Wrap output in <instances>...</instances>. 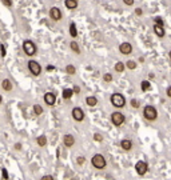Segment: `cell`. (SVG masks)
Returning <instances> with one entry per match:
<instances>
[{"instance_id": "1", "label": "cell", "mask_w": 171, "mask_h": 180, "mask_svg": "<svg viewBox=\"0 0 171 180\" xmlns=\"http://www.w3.org/2000/svg\"><path fill=\"white\" fill-rule=\"evenodd\" d=\"M91 164L96 170H104L107 166V160L102 153H95V155L91 157Z\"/></svg>"}, {"instance_id": "2", "label": "cell", "mask_w": 171, "mask_h": 180, "mask_svg": "<svg viewBox=\"0 0 171 180\" xmlns=\"http://www.w3.org/2000/svg\"><path fill=\"white\" fill-rule=\"evenodd\" d=\"M110 101H111V104L114 105L115 108H123L126 105V97L123 96L122 94H119V92L112 94L111 97H110Z\"/></svg>"}, {"instance_id": "3", "label": "cell", "mask_w": 171, "mask_h": 180, "mask_svg": "<svg viewBox=\"0 0 171 180\" xmlns=\"http://www.w3.org/2000/svg\"><path fill=\"white\" fill-rule=\"evenodd\" d=\"M143 116L148 122H154V120L158 119V111H156L154 105H146L143 109Z\"/></svg>"}, {"instance_id": "4", "label": "cell", "mask_w": 171, "mask_h": 180, "mask_svg": "<svg viewBox=\"0 0 171 180\" xmlns=\"http://www.w3.org/2000/svg\"><path fill=\"white\" fill-rule=\"evenodd\" d=\"M21 47H23V52L27 55V56H34V55L36 53V51H38L35 43L32 42V40H24Z\"/></svg>"}, {"instance_id": "5", "label": "cell", "mask_w": 171, "mask_h": 180, "mask_svg": "<svg viewBox=\"0 0 171 180\" xmlns=\"http://www.w3.org/2000/svg\"><path fill=\"white\" fill-rule=\"evenodd\" d=\"M125 120H126V117L125 115H123L122 112H112L111 113V123L114 124L115 127H121L123 123H125Z\"/></svg>"}, {"instance_id": "6", "label": "cell", "mask_w": 171, "mask_h": 180, "mask_svg": "<svg viewBox=\"0 0 171 180\" xmlns=\"http://www.w3.org/2000/svg\"><path fill=\"white\" fill-rule=\"evenodd\" d=\"M28 69H30V72L32 73L34 76H39L42 73V65L40 63H38L36 60H30L27 64Z\"/></svg>"}, {"instance_id": "7", "label": "cell", "mask_w": 171, "mask_h": 180, "mask_svg": "<svg viewBox=\"0 0 171 180\" xmlns=\"http://www.w3.org/2000/svg\"><path fill=\"white\" fill-rule=\"evenodd\" d=\"M135 171H136V174L139 175V176L146 175L147 171H148V164H147L144 160L136 161V164H135Z\"/></svg>"}, {"instance_id": "8", "label": "cell", "mask_w": 171, "mask_h": 180, "mask_svg": "<svg viewBox=\"0 0 171 180\" xmlns=\"http://www.w3.org/2000/svg\"><path fill=\"white\" fill-rule=\"evenodd\" d=\"M71 115H72V119H74L75 122H83V120H84V111H83L80 107H75L74 109H72Z\"/></svg>"}, {"instance_id": "9", "label": "cell", "mask_w": 171, "mask_h": 180, "mask_svg": "<svg viewBox=\"0 0 171 180\" xmlns=\"http://www.w3.org/2000/svg\"><path fill=\"white\" fill-rule=\"evenodd\" d=\"M43 100H44V103L48 105V107H52V105L56 103V95L54 92H46L44 96H43Z\"/></svg>"}, {"instance_id": "10", "label": "cell", "mask_w": 171, "mask_h": 180, "mask_svg": "<svg viewBox=\"0 0 171 180\" xmlns=\"http://www.w3.org/2000/svg\"><path fill=\"white\" fill-rule=\"evenodd\" d=\"M61 11H60V8L59 7H52V8L50 9V17L52 20H55V21H59V20H61Z\"/></svg>"}, {"instance_id": "11", "label": "cell", "mask_w": 171, "mask_h": 180, "mask_svg": "<svg viewBox=\"0 0 171 180\" xmlns=\"http://www.w3.org/2000/svg\"><path fill=\"white\" fill-rule=\"evenodd\" d=\"M119 52L122 55H130L132 52V46L128 42H123L122 44H119Z\"/></svg>"}, {"instance_id": "12", "label": "cell", "mask_w": 171, "mask_h": 180, "mask_svg": "<svg viewBox=\"0 0 171 180\" xmlns=\"http://www.w3.org/2000/svg\"><path fill=\"white\" fill-rule=\"evenodd\" d=\"M63 144L67 147V148H71V147L75 144V138L70 134H65L63 136Z\"/></svg>"}, {"instance_id": "13", "label": "cell", "mask_w": 171, "mask_h": 180, "mask_svg": "<svg viewBox=\"0 0 171 180\" xmlns=\"http://www.w3.org/2000/svg\"><path fill=\"white\" fill-rule=\"evenodd\" d=\"M121 148L125 149V151H130V149L132 148V141H131L130 139H123L121 141Z\"/></svg>"}, {"instance_id": "14", "label": "cell", "mask_w": 171, "mask_h": 180, "mask_svg": "<svg viewBox=\"0 0 171 180\" xmlns=\"http://www.w3.org/2000/svg\"><path fill=\"white\" fill-rule=\"evenodd\" d=\"M154 34L158 36V38H163V36L166 35V31H165V28H163L162 25L154 24Z\"/></svg>"}, {"instance_id": "15", "label": "cell", "mask_w": 171, "mask_h": 180, "mask_svg": "<svg viewBox=\"0 0 171 180\" xmlns=\"http://www.w3.org/2000/svg\"><path fill=\"white\" fill-rule=\"evenodd\" d=\"M86 104L88 105V107H95V105L98 104V99H96V96H87L86 97Z\"/></svg>"}, {"instance_id": "16", "label": "cell", "mask_w": 171, "mask_h": 180, "mask_svg": "<svg viewBox=\"0 0 171 180\" xmlns=\"http://www.w3.org/2000/svg\"><path fill=\"white\" fill-rule=\"evenodd\" d=\"M72 95H74V91H72L71 88H64L63 92H61V96H63L64 100H70L72 97Z\"/></svg>"}, {"instance_id": "17", "label": "cell", "mask_w": 171, "mask_h": 180, "mask_svg": "<svg viewBox=\"0 0 171 180\" xmlns=\"http://www.w3.org/2000/svg\"><path fill=\"white\" fill-rule=\"evenodd\" d=\"M2 88L4 91H7V92H9L11 90H12V83H11V80L9 79H4L2 82Z\"/></svg>"}, {"instance_id": "18", "label": "cell", "mask_w": 171, "mask_h": 180, "mask_svg": "<svg viewBox=\"0 0 171 180\" xmlns=\"http://www.w3.org/2000/svg\"><path fill=\"white\" fill-rule=\"evenodd\" d=\"M64 6H65V8H68V9H76L78 8V2H75V0H65Z\"/></svg>"}, {"instance_id": "19", "label": "cell", "mask_w": 171, "mask_h": 180, "mask_svg": "<svg viewBox=\"0 0 171 180\" xmlns=\"http://www.w3.org/2000/svg\"><path fill=\"white\" fill-rule=\"evenodd\" d=\"M68 31H70V36L71 38H76L78 36V29H76V24L75 23H71L70 24V28H68Z\"/></svg>"}, {"instance_id": "20", "label": "cell", "mask_w": 171, "mask_h": 180, "mask_svg": "<svg viewBox=\"0 0 171 180\" xmlns=\"http://www.w3.org/2000/svg\"><path fill=\"white\" fill-rule=\"evenodd\" d=\"M70 48L72 50V52H75L76 55L80 53V47H79V44L76 42H71L70 43Z\"/></svg>"}, {"instance_id": "21", "label": "cell", "mask_w": 171, "mask_h": 180, "mask_svg": "<svg viewBox=\"0 0 171 180\" xmlns=\"http://www.w3.org/2000/svg\"><path fill=\"white\" fill-rule=\"evenodd\" d=\"M36 143H38L39 147H46L47 145V138L44 135H40L38 139H36Z\"/></svg>"}, {"instance_id": "22", "label": "cell", "mask_w": 171, "mask_h": 180, "mask_svg": "<svg viewBox=\"0 0 171 180\" xmlns=\"http://www.w3.org/2000/svg\"><path fill=\"white\" fill-rule=\"evenodd\" d=\"M114 68H115V71H116V72L122 73V72L126 69V64L123 63V61H118V63L115 64V67H114Z\"/></svg>"}, {"instance_id": "23", "label": "cell", "mask_w": 171, "mask_h": 180, "mask_svg": "<svg viewBox=\"0 0 171 180\" xmlns=\"http://www.w3.org/2000/svg\"><path fill=\"white\" fill-rule=\"evenodd\" d=\"M140 88H142V91H143V92H146V91L151 90V83L148 82V80H143V82L140 83Z\"/></svg>"}, {"instance_id": "24", "label": "cell", "mask_w": 171, "mask_h": 180, "mask_svg": "<svg viewBox=\"0 0 171 180\" xmlns=\"http://www.w3.org/2000/svg\"><path fill=\"white\" fill-rule=\"evenodd\" d=\"M65 72H67L68 75H75V73H76V68L72 64H68V65H65Z\"/></svg>"}, {"instance_id": "25", "label": "cell", "mask_w": 171, "mask_h": 180, "mask_svg": "<svg viewBox=\"0 0 171 180\" xmlns=\"http://www.w3.org/2000/svg\"><path fill=\"white\" fill-rule=\"evenodd\" d=\"M34 113H35L36 116H40L42 113H43V108H42L40 104H35L34 105Z\"/></svg>"}, {"instance_id": "26", "label": "cell", "mask_w": 171, "mask_h": 180, "mask_svg": "<svg viewBox=\"0 0 171 180\" xmlns=\"http://www.w3.org/2000/svg\"><path fill=\"white\" fill-rule=\"evenodd\" d=\"M126 67L128 68V69H131V71H132V69H135L136 68V61H134V60H128L126 63Z\"/></svg>"}, {"instance_id": "27", "label": "cell", "mask_w": 171, "mask_h": 180, "mask_svg": "<svg viewBox=\"0 0 171 180\" xmlns=\"http://www.w3.org/2000/svg\"><path fill=\"white\" fill-rule=\"evenodd\" d=\"M112 79H114V78H112V73H108L107 72V73H104V75H103V80L106 83H111Z\"/></svg>"}, {"instance_id": "28", "label": "cell", "mask_w": 171, "mask_h": 180, "mask_svg": "<svg viewBox=\"0 0 171 180\" xmlns=\"http://www.w3.org/2000/svg\"><path fill=\"white\" fill-rule=\"evenodd\" d=\"M154 23H155L156 25H162V27H163V24H165V21H163V19H162L161 16H156L155 19H154Z\"/></svg>"}, {"instance_id": "29", "label": "cell", "mask_w": 171, "mask_h": 180, "mask_svg": "<svg viewBox=\"0 0 171 180\" xmlns=\"http://www.w3.org/2000/svg\"><path fill=\"white\" fill-rule=\"evenodd\" d=\"M94 140L95 141H103V136L96 132V134H94Z\"/></svg>"}, {"instance_id": "30", "label": "cell", "mask_w": 171, "mask_h": 180, "mask_svg": "<svg viewBox=\"0 0 171 180\" xmlns=\"http://www.w3.org/2000/svg\"><path fill=\"white\" fill-rule=\"evenodd\" d=\"M131 107L132 108H139V101H138L136 99H132V100H131Z\"/></svg>"}, {"instance_id": "31", "label": "cell", "mask_w": 171, "mask_h": 180, "mask_svg": "<svg viewBox=\"0 0 171 180\" xmlns=\"http://www.w3.org/2000/svg\"><path fill=\"white\" fill-rule=\"evenodd\" d=\"M6 47L4 44H0V55H2V57H6Z\"/></svg>"}, {"instance_id": "32", "label": "cell", "mask_w": 171, "mask_h": 180, "mask_svg": "<svg viewBox=\"0 0 171 180\" xmlns=\"http://www.w3.org/2000/svg\"><path fill=\"white\" fill-rule=\"evenodd\" d=\"M2 176H3V179H4V180H8L9 176H8V172H7L6 168H3V170H2Z\"/></svg>"}, {"instance_id": "33", "label": "cell", "mask_w": 171, "mask_h": 180, "mask_svg": "<svg viewBox=\"0 0 171 180\" xmlns=\"http://www.w3.org/2000/svg\"><path fill=\"white\" fill-rule=\"evenodd\" d=\"M2 3L6 7H12V0H2Z\"/></svg>"}, {"instance_id": "34", "label": "cell", "mask_w": 171, "mask_h": 180, "mask_svg": "<svg viewBox=\"0 0 171 180\" xmlns=\"http://www.w3.org/2000/svg\"><path fill=\"white\" fill-rule=\"evenodd\" d=\"M40 180H55V179H54L52 175H44V176H42Z\"/></svg>"}, {"instance_id": "35", "label": "cell", "mask_w": 171, "mask_h": 180, "mask_svg": "<svg viewBox=\"0 0 171 180\" xmlns=\"http://www.w3.org/2000/svg\"><path fill=\"white\" fill-rule=\"evenodd\" d=\"M78 164H84V161H86V159H84V156H79L78 157Z\"/></svg>"}, {"instance_id": "36", "label": "cell", "mask_w": 171, "mask_h": 180, "mask_svg": "<svg viewBox=\"0 0 171 180\" xmlns=\"http://www.w3.org/2000/svg\"><path fill=\"white\" fill-rule=\"evenodd\" d=\"M166 95H167V97H170V99H171V86L167 87V90H166Z\"/></svg>"}, {"instance_id": "37", "label": "cell", "mask_w": 171, "mask_h": 180, "mask_svg": "<svg viewBox=\"0 0 171 180\" xmlns=\"http://www.w3.org/2000/svg\"><path fill=\"white\" fill-rule=\"evenodd\" d=\"M123 3H125L126 6H128V7H130V6H132V4H134V0H123Z\"/></svg>"}, {"instance_id": "38", "label": "cell", "mask_w": 171, "mask_h": 180, "mask_svg": "<svg viewBox=\"0 0 171 180\" xmlns=\"http://www.w3.org/2000/svg\"><path fill=\"white\" fill-rule=\"evenodd\" d=\"M72 91H74V94H79L80 92V88H79L78 86H75L74 88H72Z\"/></svg>"}, {"instance_id": "39", "label": "cell", "mask_w": 171, "mask_h": 180, "mask_svg": "<svg viewBox=\"0 0 171 180\" xmlns=\"http://www.w3.org/2000/svg\"><path fill=\"white\" fill-rule=\"evenodd\" d=\"M135 13L138 15V16H140V15L143 13V11H142V8H136V9H135Z\"/></svg>"}, {"instance_id": "40", "label": "cell", "mask_w": 171, "mask_h": 180, "mask_svg": "<svg viewBox=\"0 0 171 180\" xmlns=\"http://www.w3.org/2000/svg\"><path fill=\"white\" fill-rule=\"evenodd\" d=\"M54 68H55L54 65H47V67H46L47 71H54Z\"/></svg>"}, {"instance_id": "41", "label": "cell", "mask_w": 171, "mask_h": 180, "mask_svg": "<svg viewBox=\"0 0 171 180\" xmlns=\"http://www.w3.org/2000/svg\"><path fill=\"white\" fill-rule=\"evenodd\" d=\"M20 147H21L20 144H16V145H15V148H16V149H20Z\"/></svg>"}, {"instance_id": "42", "label": "cell", "mask_w": 171, "mask_h": 180, "mask_svg": "<svg viewBox=\"0 0 171 180\" xmlns=\"http://www.w3.org/2000/svg\"><path fill=\"white\" fill-rule=\"evenodd\" d=\"M169 57H170V60H171V50L169 51Z\"/></svg>"}, {"instance_id": "43", "label": "cell", "mask_w": 171, "mask_h": 180, "mask_svg": "<svg viewBox=\"0 0 171 180\" xmlns=\"http://www.w3.org/2000/svg\"><path fill=\"white\" fill-rule=\"evenodd\" d=\"M2 101H3V97H2V95H0V104H2Z\"/></svg>"}, {"instance_id": "44", "label": "cell", "mask_w": 171, "mask_h": 180, "mask_svg": "<svg viewBox=\"0 0 171 180\" xmlns=\"http://www.w3.org/2000/svg\"><path fill=\"white\" fill-rule=\"evenodd\" d=\"M75 2H78V0H75Z\"/></svg>"}]
</instances>
